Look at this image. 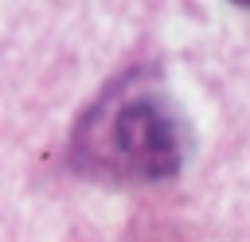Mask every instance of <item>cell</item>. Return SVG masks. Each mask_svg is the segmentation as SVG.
<instances>
[{"instance_id": "obj_1", "label": "cell", "mask_w": 250, "mask_h": 242, "mask_svg": "<svg viewBox=\"0 0 250 242\" xmlns=\"http://www.w3.org/2000/svg\"><path fill=\"white\" fill-rule=\"evenodd\" d=\"M117 160L148 180H164L180 168V129L168 105L156 98H133L113 113Z\"/></svg>"}]
</instances>
